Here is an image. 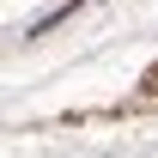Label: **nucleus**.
Returning a JSON list of instances; mask_svg holds the SVG:
<instances>
[{"instance_id": "obj_1", "label": "nucleus", "mask_w": 158, "mask_h": 158, "mask_svg": "<svg viewBox=\"0 0 158 158\" xmlns=\"http://www.w3.org/2000/svg\"><path fill=\"white\" fill-rule=\"evenodd\" d=\"M146 91H158V67H152V73H146Z\"/></svg>"}]
</instances>
